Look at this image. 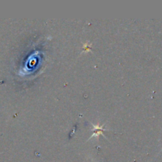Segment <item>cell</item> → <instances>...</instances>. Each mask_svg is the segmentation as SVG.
Instances as JSON below:
<instances>
[{"mask_svg":"<svg viewBox=\"0 0 162 162\" xmlns=\"http://www.w3.org/2000/svg\"><path fill=\"white\" fill-rule=\"evenodd\" d=\"M93 129H94V133L90 138L97 137L100 135H102L104 130H105L103 128V126H100V125H93Z\"/></svg>","mask_w":162,"mask_h":162,"instance_id":"6da1fadb","label":"cell"},{"mask_svg":"<svg viewBox=\"0 0 162 162\" xmlns=\"http://www.w3.org/2000/svg\"><path fill=\"white\" fill-rule=\"evenodd\" d=\"M91 48V45L89 44H85L83 46V52H89Z\"/></svg>","mask_w":162,"mask_h":162,"instance_id":"7a4b0ae2","label":"cell"}]
</instances>
